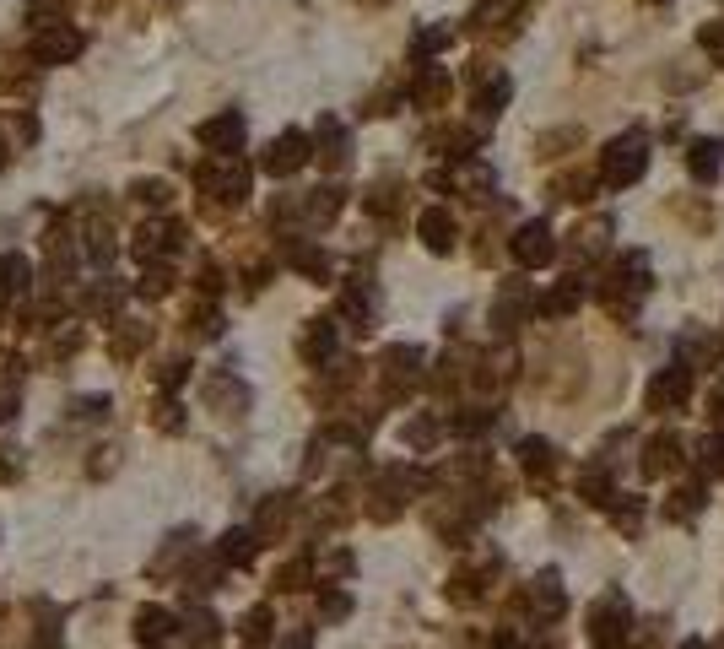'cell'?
Returning <instances> with one entry per match:
<instances>
[{
	"label": "cell",
	"mask_w": 724,
	"mask_h": 649,
	"mask_svg": "<svg viewBox=\"0 0 724 649\" xmlns=\"http://www.w3.org/2000/svg\"><path fill=\"white\" fill-rule=\"evenodd\" d=\"M643 174H649V141H643L638 130L606 141V152H600V184L622 190V184H638Z\"/></svg>",
	"instance_id": "obj_1"
},
{
	"label": "cell",
	"mask_w": 724,
	"mask_h": 649,
	"mask_svg": "<svg viewBox=\"0 0 724 649\" xmlns=\"http://www.w3.org/2000/svg\"><path fill=\"white\" fill-rule=\"evenodd\" d=\"M379 379H384V401H406L411 390L422 384V347L411 341H395L379 357Z\"/></svg>",
	"instance_id": "obj_2"
},
{
	"label": "cell",
	"mask_w": 724,
	"mask_h": 649,
	"mask_svg": "<svg viewBox=\"0 0 724 649\" xmlns=\"http://www.w3.org/2000/svg\"><path fill=\"white\" fill-rule=\"evenodd\" d=\"M627 622H633V606H627L616 590L600 595V601L589 606V644H595V649H622L627 633H633Z\"/></svg>",
	"instance_id": "obj_3"
},
{
	"label": "cell",
	"mask_w": 724,
	"mask_h": 649,
	"mask_svg": "<svg viewBox=\"0 0 724 649\" xmlns=\"http://www.w3.org/2000/svg\"><path fill=\"white\" fill-rule=\"evenodd\" d=\"M195 179H200V195H211L222 206H238L249 195V163H238V157H211Z\"/></svg>",
	"instance_id": "obj_4"
},
{
	"label": "cell",
	"mask_w": 724,
	"mask_h": 649,
	"mask_svg": "<svg viewBox=\"0 0 724 649\" xmlns=\"http://www.w3.org/2000/svg\"><path fill=\"white\" fill-rule=\"evenodd\" d=\"M314 157V141L303 136V130H281V136L265 147V157H260V168L271 179H287V174H298V168Z\"/></svg>",
	"instance_id": "obj_5"
},
{
	"label": "cell",
	"mask_w": 724,
	"mask_h": 649,
	"mask_svg": "<svg viewBox=\"0 0 724 649\" xmlns=\"http://www.w3.org/2000/svg\"><path fill=\"white\" fill-rule=\"evenodd\" d=\"M508 249H514V260L525 271H541V266H552V260H557V238H552L546 222H525V228H514Z\"/></svg>",
	"instance_id": "obj_6"
},
{
	"label": "cell",
	"mask_w": 724,
	"mask_h": 649,
	"mask_svg": "<svg viewBox=\"0 0 724 649\" xmlns=\"http://www.w3.org/2000/svg\"><path fill=\"white\" fill-rule=\"evenodd\" d=\"M82 44L87 38L76 33L71 22H49V28H38V38H33V60L38 65H65V60L82 55Z\"/></svg>",
	"instance_id": "obj_7"
},
{
	"label": "cell",
	"mask_w": 724,
	"mask_h": 649,
	"mask_svg": "<svg viewBox=\"0 0 724 649\" xmlns=\"http://www.w3.org/2000/svg\"><path fill=\"white\" fill-rule=\"evenodd\" d=\"M687 395H692V368L676 357L665 374L649 379V412H676V406H687Z\"/></svg>",
	"instance_id": "obj_8"
},
{
	"label": "cell",
	"mask_w": 724,
	"mask_h": 649,
	"mask_svg": "<svg viewBox=\"0 0 724 649\" xmlns=\"http://www.w3.org/2000/svg\"><path fill=\"white\" fill-rule=\"evenodd\" d=\"M525 606L535 612V622H557V617H562V606H568V590H562V574H557V568H541V574L530 579Z\"/></svg>",
	"instance_id": "obj_9"
},
{
	"label": "cell",
	"mask_w": 724,
	"mask_h": 649,
	"mask_svg": "<svg viewBox=\"0 0 724 649\" xmlns=\"http://www.w3.org/2000/svg\"><path fill=\"white\" fill-rule=\"evenodd\" d=\"M314 147H319L314 157L330 168V174H341V168L352 163V136H346V125H341L335 114H319V125H314Z\"/></svg>",
	"instance_id": "obj_10"
},
{
	"label": "cell",
	"mask_w": 724,
	"mask_h": 649,
	"mask_svg": "<svg viewBox=\"0 0 724 649\" xmlns=\"http://www.w3.org/2000/svg\"><path fill=\"white\" fill-rule=\"evenodd\" d=\"M417 238L433 249V255H449V249L460 244V222L449 217V206H427L417 217Z\"/></svg>",
	"instance_id": "obj_11"
},
{
	"label": "cell",
	"mask_w": 724,
	"mask_h": 649,
	"mask_svg": "<svg viewBox=\"0 0 724 649\" xmlns=\"http://www.w3.org/2000/svg\"><path fill=\"white\" fill-rule=\"evenodd\" d=\"M200 141H206L217 157H238V147H244V114L227 109L217 119H206V125H200Z\"/></svg>",
	"instance_id": "obj_12"
},
{
	"label": "cell",
	"mask_w": 724,
	"mask_h": 649,
	"mask_svg": "<svg viewBox=\"0 0 724 649\" xmlns=\"http://www.w3.org/2000/svg\"><path fill=\"white\" fill-rule=\"evenodd\" d=\"M179 244H184V222H173V217H163V222H146V228L136 233V255H141V260L173 255Z\"/></svg>",
	"instance_id": "obj_13"
},
{
	"label": "cell",
	"mask_w": 724,
	"mask_h": 649,
	"mask_svg": "<svg viewBox=\"0 0 724 649\" xmlns=\"http://www.w3.org/2000/svg\"><path fill=\"white\" fill-rule=\"evenodd\" d=\"M206 401L217 406L222 417H244V412H249V384L233 379V374H217V379L206 384Z\"/></svg>",
	"instance_id": "obj_14"
},
{
	"label": "cell",
	"mask_w": 724,
	"mask_h": 649,
	"mask_svg": "<svg viewBox=\"0 0 724 649\" xmlns=\"http://www.w3.org/2000/svg\"><path fill=\"white\" fill-rule=\"evenodd\" d=\"M449 71L444 65H427V71L417 76V82H411V103H417V109H444L449 103Z\"/></svg>",
	"instance_id": "obj_15"
},
{
	"label": "cell",
	"mask_w": 724,
	"mask_h": 649,
	"mask_svg": "<svg viewBox=\"0 0 724 649\" xmlns=\"http://www.w3.org/2000/svg\"><path fill=\"white\" fill-rule=\"evenodd\" d=\"M681 466V439L676 433H654L649 444H643V476H665Z\"/></svg>",
	"instance_id": "obj_16"
},
{
	"label": "cell",
	"mask_w": 724,
	"mask_h": 649,
	"mask_svg": "<svg viewBox=\"0 0 724 649\" xmlns=\"http://www.w3.org/2000/svg\"><path fill=\"white\" fill-rule=\"evenodd\" d=\"M611 233H616L611 217H589L584 228H573V255H579V260H600L611 249Z\"/></svg>",
	"instance_id": "obj_17"
},
{
	"label": "cell",
	"mask_w": 724,
	"mask_h": 649,
	"mask_svg": "<svg viewBox=\"0 0 724 649\" xmlns=\"http://www.w3.org/2000/svg\"><path fill=\"white\" fill-rule=\"evenodd\" d=\"M519 466H525L535 482H552L557 476V444L552 439H519Z\"/></svg>",
	"instance_id": "obj_18"
},
{
	"label": "cell",
	"mask_w": 724,
	"mask_h": 649,
	"mask_svg": "<svg viewBox=\"0 0 724 649\" xmlns=\"http://www.w3.org/2000/svg\"><path fill=\"white\" fill-rule=\"evenodd\" d=\"M341 314L352 320V330H368V320H373V287H368V276H352V282H346Z\"/></svg>",
	"instance_id": "obj_19"
},
{
	"label": "cell",
	"mask_w": 724,
	"mask_h": 649,
	"mask_svg": "<svg viewBox=\"0 0 724 649\" xmlns=\"http://www.w3.org/2000/svg\"><path fill=\"white\" fill-rule=\"evenodd\" d=\"M724 357V341L719 336H708V330H687V336H681V363H703V368H714Z\"/></svg>",
	"instance_id": "obj_20"
},
{
	"label": "cell",
	"mask_w": 724,
	"mask_h": 649,
	"mask_svg": "<svg viewBox=\"0 0 724 649\" xmlns=\"http://www.w3.org/2000/svg\"><path fill=\"white\" fill-rule=\"evenodd\" d=\"M298 352H303V363H330V352H335V325H330V320H308Z\"/></svg>",
	"instance_id": "obj_21"
},
{
	"label": "cell",
	"mask_w": 724,
	"mask_h": 649,
	"mask_svg": "<svg viewBox=\"0 0 724 649\" xmlns=\"http://www.w3.org/2000/svg\"><path fill=\"white\" fill-rule=\"evenodd\" d=\"M687 168H692V179H697V184L719 179V168H724V141H692Z\"/></svg>",
	"instance_id": "obj_22"
},
{
	"label": "cell",
	"mask_w": 724,
	"mask_h": 649,
	"mask_svg": "<svg viewBox=\"0 0 724 649\" xmlns=\"http://www.w3.org/2000/svg\"><path fill=\"white\" fill-rule=\"evenodd\" d=\"M179 633H184L190 644H217L222 622H217V612H206V606H190V612L179 617Z\"/></svg>",
	"instance_id": "obj_23"
},
{
	"label": "cell",
	"mask_w": 724,
	"mask_h": 649,
	"mask_svg": "<svg viewBox=\"0 0 724 649\" xmlns=\"http://www.w3.org/2000/svg\"><path fill=\"white\" fill-rule=\"evenodd\" d=\"M33 287V266L22 255H0V298H22Z\"/></svg>",
	"instance_id": "obj_24"
},
{
	"label": "cell",
	"mask_w": 724,
	"mask_h": 649,
	"mask_svg": "<svg viewBox=\"0 0 724 649\" xmlns=\"http://www.w3.org/2000/svg\"><path fill=\"white\" fill-rule=\"evenodd\" d=\"M168 633H173V617L163 612V606H141V612H136V639H141L146 649H157Z\"/></svg>",
	"instance_id": "obj_25"
},
{
	"label": "cell",
	"mask_w": 724,
	"mask_h": 649,
	"mask_svg": "<svg viewBox=\"0 0 724 649\" xmlns=\"http://www.w3.org/2000/svg\"><path fill=\"white\" fill-rule=\"evenodd\" d=\"M346 206V195L335 190V184H325V190H308L303 195V222H335V211Z\"/></svg>",
	"instance_id": "obj_26"
},
{
	"label": "cell",
	"mask_w": 724,
	"mask_h": 649,
	"mask_svg": "<svg viewBox=\"0 0 724 649\" xmlns=\"http://www.w3.org/2000/svg\"><path fill=\"white\" fill-rule=\"evenodd\" d=\"M254 552H260V536H254V531H227V536L217 541V558L233 563V568L254 563Z\"/></svg>",
	"instance_id": "obj_27"
},
{
	"label": "cell",
	"mask_w": 724,
	"mask_h": 649,
	"mask_svg": "<svg viewBox=\"0 0 724 649\" xmlns=\"http://www.w3.org/2000/svg\"><path fill=\"white\" fill-rule=\"evenodd\" d=\"M287 260H292V271H298V276H308V282H325V276H330V255H325V249H314V244H292Z\"/></svg>",
	"instance_id": "obj_28"
},
{
	"label": "cell",
	"mask_w": 724,
	"mask_h": 649,
	"mask_svg": "<svg viewBox=\"0 0 724 649\" xmlns=\"http://www.w3.org/2000/svg\"><path fill=\"white\" fill-rule=\"evenodd\" d=\"M292 509H298V498H292V493H276V498L260 509V525H254V536H276V531H287Z\"/></svg>",
	"instance_id": "obj_29"
},
{
	"label": "cell",
	"mask_w": 724,
	"mask_h": 649,
	"mask_svg": "<svg viewBox=\"0 0 724 649\" xmlns=\"http://www.w3.org/2000/svg\"><path fill=\"white\" fill-rule=\"evenodd\" d=\"M508 92H514V82L508 76H487V82H476V114L481 119H492L508 103Z\"/></svg>",
	"instance_id": "obj_30"
},
{
	"label": "cell",
	"mask_w": 724,
	"mask_h": 649,
	"mask_svg": "<svg viewBox=\"0 0 724 649\" xmlns=\"http://www.w3.org/2000/svg\"><path fill=\"white\" fill-rule=\"evenodd\" d=\"M579 498H584V503H611V498H616L606 466H584V471H579Z\"/></svg>",
	"instance_id": "obj_31"
},
{
	"label": "cell",
	"mask_w": 724,
	"mask_h": 649,
	"mask_svg": "<svg viewBox=\"0 0 724 649\" xmlns=\"http://www.w3.org/2000/svg\"><path fill=\"white\" fill-rule=\"evenodd\" d=\"M438 433H444V428H438V417H411L400 439H406V449H417V455H427V449L438 444Z\"/></svg>",
	"instance_id": "obj_32"
},
{
	"label": "cell",
	"mask_w": 724,
	"mask_h": 649,
	"mask_svg": "<svg viewBox=\"0 0 724 649\" xmlns=\"http://www.w3.org/2000/svg\"><path fill=\"white\" fill-rule=\"evenodd\" d=\"M697 471L724 476V433H703V439H697Z\"/></svg>",
	"instance_id": "obj_33"
},
{
	"label": "cell",
	"mask_w": 724,
	"mask_h": 649,
	"mask_svg": "<svg viewBox=\"0 0 724 649\" xmlns=\"http://www.w3.org/2000/svg\"><path fill=\"white\" fill-rule=\"evenodd\" d=\"M492 417H498V412H487V406H460V412L449 417V433H465V439H471V433L492 428Z\"/></svg>",
	"instance_id": "obj_34"
},
{
	"label": "cell",
	"mask_w": 724,
	"mask_h": 649,
	"mask_svg": "<svg viewBox=\"0 0 724 649\" xmlns=\"http://www.w3.org/2000/svg\"><path fill=\"white\" fill-rule=\"evenodd\" d=\"M222 558H217V552H211V558H200L195 568H190V574H184V585H190L195 595H206V590H217V579H222Z\"/></svg>",
	"instance_id": "obj_35"
},
{
	"label": "cell",
	"mask_w": 724,
	"mask_h": 649,
	"mask_svg": "<svg viewBox=\"0 0 724 649\" xmlns=\"http://www.w3.org/2000/svg\"><path fill=\"white\" fill-rule=\"evenodd\" d=\"M82 249L92 260H98V266H109L114 260V233H109V222H92V228L82 233Z\"/></svg>",
	"instance_id": "obj_36"
},
{
	"label": "cell",
	"mask_w": 724,
	"mask_h": 649,
	"mask_svg": "<svg viewBox=\"0 0 724 649\" xmlns=\"http://www.w3.org/2000/svg\"><path fill=\"white\" fill-rule=\"evenodd\" d=\"M238 633H244V644H265L271 639V606H249V612L238 617Z\"/></svg>",
	"instance_id": "obj_37"
},
{
	"label": "cell",
	"mask_w": 724,
	"mask_h": 649,
	"mask_svg": "<svg viewBox=\"0 0 724 649\" xmlns=\"http://www.w3.org/2000/svg\"><path fill=\"white\" fill-rule=\"evenodd\" d=\"M146 341H152V325H130V330H114V341H109V352L125 363V357H136Z\"/></svg>",
	"instance_id": "obj_38"
},
{
	"label": "cell",
	"mask_w": 724,
	"mask_h": 649,
	"mask_svg": "<svg viewBox=\"0 0 724 649\" xmlns=\"http://www.w3.org/2000/svg\"><path fill=\"white\" fill-rule=\"evenodd\" d=\"M697 509H703V487H676L665 503V520H692Z\"/></svg>",
	"instance_id": "obj_39"
},
{
	"label": "cell",
	"mask_w": 724,
	"mask_h": 649,
	"mask_svg": "<svg viewBox=\"0 0 724 649\" xmlns=\"http://www.w3.org/2000/svg\"><path fill=\"white\" fill-rule=\"evenodd\" d=\"M589 190H595V179H589V174H562V179H552V195H557V201H589Z\"/></svg>",
	"instance_id": "obj_40"
},
{
	"label": "cell",
	"mask_w": 724,
	"mask_h": 649,
	"mask_svg": "<svg viewBox=\"0 0 724 649\" xmlns=\"http://www.w3.org/2000/svg\"><path fill=\"white\" fill-rule=\"evenodd\" d=\"M303 585H308V558L281 563V568H276V579H271V590H281V595H292V590H303Z\"/></svg>",
	"instance_id": "obj_41"
},
{
	"label": "cell",
	"mask_w": 724,
	"mask_h": 649,
	"mask_svg": "<svg viewBox=\"0 0 724 649\" xmlns=\"http://www.w3.org/2000/svg\"><path fill=\"white\" fill-rule=\"evenodd\" d=\"M130 195H136L141 206H168L173 201V184L168 179H136V184H130Z\"/></svg>",
	"instance_id": "obj_42"
},
{
	"label": "cell",
	"mask_w": 724,
	"mask_h": 649,
	"mask_svg": "<svg viewBox=\"0 0 724 649\" xmlns=\"http://www.w3.org/2000/svg\"><path fill=\"white\" fill-rule=\"evenodd\" d=\"M444 590H449V601H454V606H471V601H481V579L471 574V568H460V574H454Z\"/></svg>",
	"instance_id": "obj_43"
},
{
	"label": "cell",
	"mask_w": 724,
	"mask_h": 649,
	"mask_svg": "<svg viewBox=\"0 0 724 649\" xmlns=\"http://www.w3.org/2000/svg\"><path fill=\"white\" fill-rule=\"evenodd\" d=\"M119 298H125V287H119V282H98V287L87 293V314H114Z\"/></svg>",
	"instance_id": "obj_44"
},
{
	"label": "cell",
	"mask_w": 724,
	"mask_h": 649,
	"mask_svg": "<svg viewBox=\"0 0 724 649\" xmlns=\"http://www.w3.org/2000/svg\"><path fill=\"white\" fill-rule=\"evenodd\" d=\"M362 206H368L373 217H395V206H400V184H373Z\"/></svg>",
	"instance_id": "obj_45"
},
{
	"label": "cell",
	"mask_w": 724,
	"mask_h": 649,
	"mask_svg": "<svg viewBox=\"0 0 724 649\" xmlns=\"http://www.w3.org/2000/svg\"><path fill=\"white\" fill-rule=\"evenodd\" d=\"M319 617H325V622L352 617V595H346V590H325V595H319Z\"/></svg>",
	"instance_id": "obj_46"
},
{
	"label": "cell",
	"mask_w": 724,
	"mask_h": 649,
	"mask_svg": "<svg viewBox=\"0 0 724 649\" xmlns=\"http://www.w3.org/2000/svg\"><path fill=\"white\" fill-rule=\"evenodd\" d=\"M71 417L76 422H103L109 417V395H82V401H71Z\"/></svg>",
	"instance_id": "obj_47"
},
{
	"label": "cell",
	"mask_w": 724,
	"mask_h": 649,
	"mask_svg": "<svg viewBox=\"0 0 724 649\" xmlns=\"http://www.w3.org/2000/svg\"><path fill=\"white\" fill-rule=\"evenodd\" d=\"M697 44H703L708 60L724 65V22H703V28H697Z\"/></svg>",
	"instance_id": "obj_48"
},
{
	"label": "cell",
	"mask_w": 724,
	"mask_h": 649,
	"mask_svg": "<svg viewBox=\"0 0 724 649\" xmlns=\"http://www.w3.org/2000/svg\"><path fill=\"white\" fill-rule=\"evenodd\" d=\"M579 130H552V136H535V157H557V147H579Z\"/></svg>",
	"instance_id": "obj_49"
},
{
	"label": "cell",
	"mask_w": 724,
	"mask_h": 649,
	"mask_svg": "<svg viewBox=\"0 0 724 649\" xmlns=\"http://www.w3.org/2000/svg\"><path fill=\"white\" fill-rule=\"evenodd\" d=\"M0 87H28V65H22V55H0Z\"/></svg>",
	"instance_id": "obj_50"
},
{
	"label": "cell",
	"mask_w": 724,
	"mask_h": 649,
	"mask_svg": "<svg viewBox=\"0 0 724 649\" xmlns=\"http://www.w3.org/2000/svg\"><path fill=\"white\" fill-rule=\"evenodd\" d=\"M168 287H173V271H168V266H146V276H141V293H146V298H163Z\"/></svg>",
	"instance_id": "obj_51"
},
{
	"label": "cell",
	"mask_w": 724,
	"mask_h": 649,
	"mask_svg": "<svg viewBox=\"0 0 724 649\" xmlns=\"http://www.w3.org/2000/svg\"><path fill=\"white\" fill-rule=\"evenodd\" d=\"M184 379H190V363H184V357H168V363L157 368V384H163V390H179Z\"/></svg>",
	"instance_id": "obj_52"
},
{
	"label": "cell",
	"mask_w": 724,
	"mask_h": 649,
	"mask_svg": "<svg viewBox=\"0 0 724 649\" xmlns=\"http://www.w3.org/2000/svg\"><path fill=\"white\" fill-rule=\"evenodd\" d=\"M444 44H449V28H422L417 33V55H438Z\"/></svg>",
	"instance_id": "obj_53"
},
{
	"label": "cell",
	"mask_w": 724,
	"mask_h": 649,
	"mask_svg": "<svg viewBox=\"0 0 724 649\" xmlns=\"http://www.w3.org/2000/svg\"><path fill=\"white\" fill-rule=\"evenodd\" d=\"M22 476V449H0V482H17Z\"/></svg>",
	"instance_id": "obj_54"
},
{
	"label": "cell",
	"mask_w": 724,
	"mask_h": 649,
	"mask_svg": "<svg viewBox=\"0 0 724 649\" xmlns=\"http://www.w3.org/2000/svg\"><path fill=\"white\" fill-rule=\"evenodd\" d=\"M200 293H222V266L200 260Z\"/></svg>",
	"instance_id": "obj_55"
},
{
	"label": "cell",
	"mask_w": 724,
	"mask_h": 649,
	"mask_svg": "<svg viewBox=\"0 0 724 649\" xmlns=\"http://www.w3.org/2000/svg\"><path fill=\"white\" fill-rule=\"evenodd\" d=\"M319 568H325V574H352V552L335 547V552H325V563H319Z\"/></svg>",
	"instance_id": "obj_56"
},
{
	"label": "cell",
	"mask_w": 724,
	"mask_h": 649,
	"mask_svg": "<svg viewBox=\"0 0 724 649\" xmlns=\"http://www.w3.org/2000/svg\"><path fill=\"white\" fill-rule=\"evenodd\" d=\"M157 428H163V433H179V428H184V412H179V406H157Z\"/></svg>",
	"instance_id": "obj_57"
},
{
	"label": "cell",
	"mask_w": 724,
	"mask_h": 649,
	"mask_svg": "<svg viewBox=\"0 0 724 649\" xmlns=\"http://www.w3.org/2000/svg\"><path fill=\"white\" fill-rule=\"evenodd\" d=\"M281 649H314V633H308V628L287 633V639H281Z\"/></svg>",
	"instance_id": "obj_58"
},
{
	"label": "cell",
	"mask_w": 724,
	"mask_h": 649,
	"mask_svg": "<svg viewBox=\"0 0 724 649\" xmlns=\"http://www.w3.org/2000/svg\"><path fill=\"white\" fill-rule=\"evenodd\" d=\"M708 412H714V417H724V379L714 384V401H708Z\"/></svg>",
	"instance_id": "obj_59"
},
{
	"label": "cell",
	"mask_w": 724,
	"mask_h": 649,
	"mask_svg": "<svg viewBox=\"0 0 724 649\" xmlns=\"http://www.w3.org/2000/svg\"><path fill=\"white\" fill-rule=\"evenodd\" d=\"M11 406H17V401H11V395H0V422L11 417Z\"/></svg>",
	"instance_id": "obj_60"
},
{
	"label": "cell",
	"mask_w": 724,
	"mask_h": 649,
	"mask_svg": "<svg viewBox=\"0 0 724 649\" xmlns=\"http://www.w3.org/2000/svg\"><path fill=\"white\" fill-rule=\"evenodd\" d=\"M681 649H708V644H703V639H687V644H681Z\"/></svg>",
	"instance_id": "obj_61"
},
{
	"label": "cell",
	"mask_w": 724,
	"mask_h": 649,
	"mask_svg": "<svg viewBox=\"0 0 724 649\" xmlns=\"http://www.w3.org/2000/svg\"><path fill=\"white\" fill-rule=\"evenodd\" d=\"M0 168H6V136H0Z\"/></svg>",
	"instance_id": "obj_62"
},
{
	"label": "cell",
	"mask_w": 724,
	"mask_h": 649,
	"mask_svg": "<svg viewBox=\"0 0 724 649\" xmlns=\"http://www.w3.org/2000/svg\"><path fill=\"white\" fill-rule=\"evenodd\" d=\"M0 325H6V309H0Z\"/></svg>",
	"instance_id": "obj_63"
},
{
	"label": "cell",
	"mask_w": 724,
	"mask_h": 649,
	"mask_svg": "<svg viewBox=\"0 0 724 649\" xmlns=\"http://www.w3.org/2000/svg\"><path fill=\"white\" fill-rule=\"evenodd\" d=\"M649 6H660V0H649Z\"/></svg>",
	"instance_id": "obj_64"
}]
</instances>
